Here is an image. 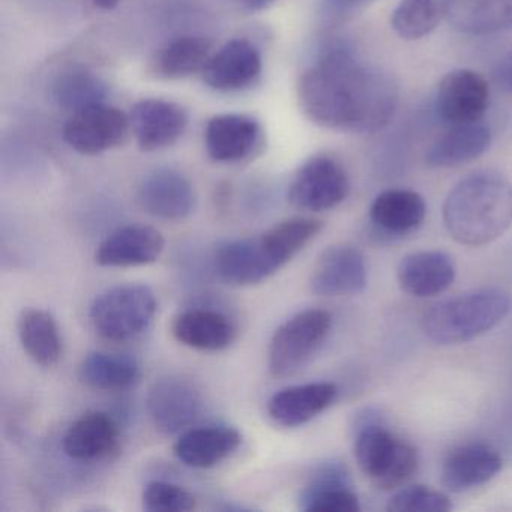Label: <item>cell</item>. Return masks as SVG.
I'll use <instances>...</instances> for the list:
<instances>
[{"label": "cell", "mask_w": 512, "mask_h": 512, "mask_svg": "<svg viewBox=\"0 0 512 512\" xmlns=\"http://www.w3.org/2000/svg\"><path fill=\"white\" fill-rule=\"evenodd\" d=\"M196 497L172 482L154 481L143 491V508L149 512H187L196 508Z\"/></svg>", "instance_id": "e575fe53"}, {"label": "cell", "mask_w": 512, "mask_h": 512, "mask_svg": "<svg viewBox=\"0 0 512 512\" xmlns=\"http://www.w3.org/2000/svg\"><path fill=\"white\" fill-rule=\"evenodd\" d=\"M139 203L152 217L181 221L193 212L196 194L182 173L160 169L143 179L139 187Z\"/></svg>", "instance_id": "5bb4252c"}, {"label": "cell", "mask_w": 512, "mask_h": 512, "mask_svg": "<svg viewBox=\"0 0 512 512\" xmlns=\"http://www.w3.org/2000/svg\"><path fill=\"white\" fill-rule=\"evenodd\" d=\"M130 119L106 103L92 104L73 112L64 127V139L82 155H100L124 142Z\"/></svg>", "instance_id": "ba28073f"}, {"label": "cell", "mask_w": 512, "mask_h": 512, "mask_svg": "<svg viewBox=\"0 0 512 512\" xmlns=\"http://www.w3.org/2000/svg\"><path fill=\"white\" fill-rule=\"evenodd\" d=\"M322 221L316 218H292L275 224L257 238L269 265L280 271L302 248L307 247L320 232Z\"/></svg>", "instance_id": "4316f807"}, {"label": "cell", "mask_w": 512, "mask_h": 512, "mask_svg": "<svg viewBox=\"0 0 512 512\" xmlns=\"http://www.w3.org/2000/svg\"><path fill=\"white\" fill-rule=\"evenodd\" d=\"M368 2L370 0H320V11L326 19H343Z\"/></svg>", "instance_id": "d590c367"}, {"label": "cell", "mask_w": 512, "mask_h": 512, "mask_svg": "<svg viewBox=\"0 0 512 512\" xmlns=\"http://www.w3.org/2000/svg\"><path fill=\"white\" fill-rule=\"evenodd\" d=\"M119 443V427L112 416L88 412L68 427L62 440L65 454L76 461H98L109 457Z\"/></svg>", "instance_id": "7402d4cb"}, {"label": "cell", "mask_w": 512, "mask_h": 512, "mask_svg": "<svg viewBox=\"0 0 512 512\" xmlns=\"http://www.w3.org/2000/svg\"><path fill=\"white\" fill-rule=\"evenodd\" d=\"M448 19L463 34L505 31L512 28V0H454Z\"/></svg>", "instance_id": "f546056e"}, {"label": "cell", "mask_w": 512, "mask_h": 512, "mask_svg": "<svg viewBox=\"0 0 512 512\" xmlns=\"http://www.w3.org/2000/svg\"><path fill=\"white\" fill-rule=\"evenodd\" d=\"M239 5L250 11H262L271 7L275 0H236Z\"/></svg>", "instance_id": "74e56055"}, {"label": "cell", "mask_w": 512, "mask_h": 512, "mask_svg": "<svg viewBox=\"0 0 512 512\" xmlns=\"http://www.w3.org/2000/svg\"><path fill=\"white\" fill-rule=\"evenodd\" d=\"M203 79L221 92L241 91L259 79L262 56L259 49L247 40H232L209 58Z\"/></svg>", "instance_id": "9a60e30c"}, {"label": "cell", "mask_w": 512, "mask_h": 512, "mask_svg": "<svg viewBox=\"0 0 512 512\" xmlns=\"http://www.w3.org/2000/svg\"><path fill=\"white\" fill-rule=\"evenodd\" d=\"M179 343L203 352H220L236 340V326L226 314L208 308L182 311L172 322Z\"/></svg>", "instance_id": "44dd1931"}, {"label": "cell", "mask_w": 512, "mask_h": 512, "mask_svg": "<svg viewBox=\"0 0 512 512\" xmlns=\"http://www.w3.org/2000/svg\"><path fill=\"white\" fill-rule=\"evenodd\" d=\"M491 143V131L479 122L452 125L428 149L425 161L434 169L463 166L481 157Z\"/></svg>", "instance_id": "d4e9b609"}, {"label": "cell", "mask_w": 512, "mask_h": 512, "mask_svg": "<svg viewBox=\"0 0 512 512\" xmlns=\"http://www.w3.org/2000/svg\"><path fill=\"white\" fill-rule=\"evenodd\" d=\"M493 80L497 88L506 94H512V50L499 59L493 68Z\"/></svg>", "instance_id": "8d00e7d4"}, {"label": "cell", "mask_w": 512, "mask_h": 512, "mask_svg": "<svg viewBox=\"0 0 512 512\" xmlns=\"http://www.w3.org/2000/svg\"><path fill=\"white\" fill-rule=\"evenodd\" d=\"M499 452L487 443H467L454 449L442 466V485L452 493L481 487L502 470Z\"/></svg>", "instance_id": "e0dca14e"}, {"label": "cell", "mask_w": 512, "mask_h": 512, "mask_svg": "<svg viewBox=\"0 0 512 512\" xmlns=\"http://www.w3.org/2000/svg\"><path fill=\"white\" fill-rule=\"evenodd\" d=\"M164 247L166 241L160 230L134 224L121 227L107 236L95 253V262L104 268L151 265L160 259Z\"/></svg>", "instance_id": "4fadbf2b"}, {"label": "cell", "mask_w": 512, "mask_h": 512, "mask_svg": "<svg viewBox=\"0 0 512 512\" xmlns=\"http://www.w3.org/2000/svg\"><path fill=\"white\" fill-rule=\"evenodd\" d=\"M106 94V85L100 79L77 68L62 73L53 86V95L59 106L71 112H77L92 104L104 103Z\"/></svg>", "instance_id": "d6a6232c"}, {"label": "cell", "mask_w": 512, "mask_h": 512, "mask_svg": "<svg viewBox=\"0 0 512 512\" xmlns=\"http://www.w3.org/2000/svg\"><path fill=\"white\" fill-rule=\"evenodd\" d=\"M455 263L443 251L427 250L407 254L397 268V280L407 295L433 298L442 295L455 280Z\"/></svg>", "instance_id": "2e32d148"}, {"label": "cell", "mask_w": 512, "mask_h": 512, "mask_svg": "<svg viewBox=\"0 0 512 512\" xmlns=\"http://www.w3.org/2000/svg\"><path fill=\"white\" fill-rule=\"evenodd\" d=\"M349 193V176L343 164L328 155H319L308 160L296 173L289 199L296 208L322 212L343 203Z\"/></svg>", "instance_id": "52a82bcc"}, {"label": "cell", "mask_w": 512, "mask_h": 512, "mask_svg": "<svg viewBox=\"0 0 512 512\" xmlns=\"http://www.w3.org/2000/svg\"><path fill=\"white\" fill-rule=\"evenodd\" d=\"M451 509V500L445 493L425 485L401 488L388 502L391 512H446Z\"/></svg>", "instance_id": "836d02e7"}, {"label": "cell", "mask_w": 512, "mask_h": 512, "mask_svg": "<svg viewBox=\"0 0 512 512\" xmlns=\"http://www.w3.org/2000/svg\"><path fill=\"white\" fill-rule=\"evenodd\" d=\"M242 436L229 425L191 428L179 436L173 446L176 458L193 469H209L235 454Z\"/></svg>", "instance_id": "ffe728a7"}, {"label": "cell", "mask_w": 512, "mask_h": 512, "mask_svg": "<svg viewBox=\"0 0 512 512\" xmlns=\"http://www.w3.org/2000/svg\"><path fill=\"white\" fill-rule=\"evenodd\" d=\"M302 503L307 512H358L361 509L349 475L341 464L323 467L305 490Z\"/></svg>", "instance_id": "484cf974"}, {"label": "cell", "mask_w": 512, "mask_h": 512, "mask_svg": "<svg viewBox=\"0 0 512 512\" xmlns=\"http://www.w3.org/2000/svg\"><path fill=\"white\" fill-rule=\"evenodd\" d=\"M92 2L101 10H113V8L118 7L121 0H92Z\"/></svg>", "instance_id": "f35d334b"}, {"label": "cell", "mask_w": 512, "mask_h": 512, "mask_svg": "<svg viewBox=\"0 0 512 512\" xmlns=\"http://www.w3.org/2000/svg\"><path fill=\"white\" fill-rule=\"evenodd\" d=\"M214 266L218 277L232 286H254L275 274L257 238L221 245L215 253Z\"/></svg>", "instance_id": "cb8c5ba5"}, {"label": "cell", "mask_w": 512, "mask_h": 512, "mask_svg": "<svg viewBox=\"0 0 512 512\" xmlns=\"http://www.w3.org/2000/svg\"><path fill=\"white\" fill-rule=\"evenodd\" d=\"M367 286V265L361 251L352 245L326 248L310 278L311 292L319 296L355 295Z\"/></svg>", "instance_id": "7c38bea8"}, {"label": "cell", "mask_w": 512, "mask_h": 512, "mask_svg": "<svg viewBox=\"0 0 512 512\" xmlns=\"http://www.w3.org/2000/svg\"><path fill=\"white\" fill-rule=\"evenodd\" d=\"M19 338L29 358L41 367H53L62 356L58 323L49 311H23L19 319Z\"/></svg>", "instance_id": "f1b7e54d"}, {"label": "cell", "mask_w": 512, "mask_h": 512, "mask_svg": "<svg viewBox=\"0 0 512 512\" xmlns=\"http://www.w3.org/2000/svg\"><path fill=\"white\" fill-rule=\"evenodd\" d=\"M299 103L320 127L352 133H376L391 122L398 107L394 80L368 67L346 46H331L304 71Z\"/></svg>", "instance_id": "6da1fadb"}, {"label": "cell", "mask_w": 512, "mask_h": 512, "mask_svg": "<svg viewBox=\"0 0 512 512\" xmlns=\"http://www.w3.org/2000/svg\"><path fill=\"white\" fill-rule=\"evenodd\" d=\"M511 311V296L497 287L469 290L434 304L422 319L425 335L440 346L466 343L499 325Z\"/></svg>", "instance_id": "3957f363"}, {"label": "cell", "mask_w": 512, "mask_h": 512, "mask_svg": "<svg viewBox=\"0 0 512 512\" xmlns=\"http://www.w3.org/2000/svg\"><path fill=\"white\" fill-rule=\"evenodd\" d=\"M260 136L262 128L250 116L238 113L215 116L206 127V151L217 163H238L253 154Z\"/></svg>", "instance_id": "ac0fdd59"}, {"label": "cell", "mask_w": 512, "mask_h": 512, "mask_svg": "<svg viewBox=\"0 0 512 512\" xmlns=\"http://www.w3.org/2000/svg\"><path fill=\"white\" fill-rule=\"evenodd\" d=\"M211 41L203 37L175 38L158 56V70L167 79H182L205 70L211 58Z\"/></svg>", "instance_id": "1f68e13d"}, {"label": "cell", "mask_w": 512, "mask_h": 512, "mask_svg": "<svg viewBox=\"0 0 512 512\" xmlns=\"http://www.w3.org/2000/svg\"><path fill=\"white\" fill-rule=\"evenodd\" d=\"M130 130L142 151L154 152L175 145L187 130V112L172 101L148 98L131 109Z\"/></svg>", "instance_id": "8fae6325"}, {"label": "cell", "mask_w": 512, "mask_h": 512, "mask_svg": "<svg viewBox=\"0 0 512 512\" xmlns=\"http://www.w3.org/2000/svg\"><path fill=\"white\" fill-rule=\"evenodd\" d=\"M80 379L98 391H125L139 382L140 365L121 353L92 352L80 365Z\"/></svg>", "instance_id": "83f0119b"}, {"label": "cell", "mask_w": 512, "mask_h": 512, "mask_svg": "<svg viewBox=\"0 0 512 512\" xmlns=\"http://www.w3.org/2000/svg\"><path fill=\"white\" fill-rule=\"evenodd\" d=\"M157 313L154 292L143 284H122L98 295L89 319L98 335L109 341H128L142 335Z\"/></svg>", "instance_id": "5b68a950"}, {"label": "cell", "mask_w": 512, "mask_h": 512, "mask_svg": "<svg viewBox=\"0 0 512 512\" xmlns=\"http://www.w3.org/2000/svg\"><path fill=\"white\" fill-rule=\"evenodd\" d=\"M355 457L362 473L380 490L400 488L418 470L415 446L389 430L371 410L356 424Z\"/></svg>", "instance_id": "277c9868"}, {"label": "cell", "mask_w": 512, "mask_h": 512, "mask_svg": "<svg viewBox=\"0 0 512 512\" xmlns=\"http://www.w3.org/2000/svg\"><path fill=\"white\" fill-rule=\"evenodd\" d=\"M490 101L487 80L473 70L449 71L437 88L436 110L451 125L470 124L484 118Z\"/></svg>", "instance_id": "30bf717a"}, {"label": "cell", "mask_w": 512, "mask_h": 512, "mask_svg": "<svg viewBox=\"0 0 512 512\" xmlns=\"http://www.w3.org/2000/svg\"><path fill=\"white\" fill-rule=\"evenodd\" d=\"M337 394V386L331 382L290 386L272 395L268 403V413L283 427H301L331 407Z\"/></svg>", "instance_id": "d6986e66"}, {"label": "cell", "mask_w": 512, "mask_h": 512, "mask_svg": "<svg viewBox=\"0 0 512 512\" xmlns=\"http://www.w3.org/2000/svg\"><path fill=\"white\" fill-rule=\"evenodd\" d=\"M331 328V314L319 308L290 317L275 331L269 344L268 367L272 376L289 377L302 370L325 343Z\"/></svg>", "instance_id": "8992f818"}, {"label": "cell", "mask_w": 512, "mask_h": 512, "mask_svg": "<svg viewBox=\"0 0 512 512\" xmlns=\"http://www.w3.org/2000/svg\"><path fill=\"white\" fill-rule=\"evenodd\" d=\"M427 205L424 197L412 190H386L373 200L370 220L380 235L403 238L424 223Z\"/></svg>", "instance_id": "603a6c76"}, {"label": "cell", "mask_w": 512, "mask_h": 512, "mask_svg": "<svg viewBox=\"0 0 512 512\" xmlns=\"http://www.w3.org/2000/svg\"><path fill=\"white\" fill-rule=\"evenodd\" d=\"M146 407L154 427L173 434L193 424L202 409V398L196 386L184 377L166 376L152 383Z\"/></svg>", "instance_id": "9c48e42d"}, {"label": "cell", "mask_w": 512, "mask_h": 512, "mask_svg": "<svg viewBox=\"0 0 512 512\" xmlns=\"http://www.w3.org/2000/svg\"><path fill=\"white\" fill-rule=\"evenodd\" d=\"M452 4L454 0H400L392 13V29L401 40H421L449 16Z\"/></svg>", "instance_id": "4dcf8cb0"}, {"label": "cell", "mask_w": 512, "mask_h": 512, "mask_svg": "<svg viewBox=\"0 0 512 512\" xmlns=\"http://www.w3.org/2000/svg\"><path fill=\"white\" fill-rule=\"evenodd\" d=\"M446 230L458 244L482 247L512 226V184L502 173L479 170L461 179L443 203Z\"/></svg>", "instance_id": "7a4b0ae2"}]
</instances>
